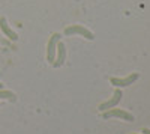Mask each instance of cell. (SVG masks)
<instances>
[{
  "label": "cell",
  "instance_id": "6da1fadb",
  "mask_svg": "<svg viewBox=\"0 0 150 134\" xmlns=\"http://www.w3.org/2000/svg\"><path fill=\"white\" fill-rule=\"evenodd\" d=\"M65 35H66V36L81 35V36H84V38H86V39H89V41L95 39V35H93L89 29H86L84 26H81V24H72V26L66 27V29H65Z\"/></svg>",
  "mask_w": 150,
  "mask_h": 134
},
{
  "label": "cell",
  "instance_id": "7a4b0ae2",
  "mask_svg": "<svg viewBox=\"0 0 150 134\" xmlns=\"http://www.w3.org/2000/svg\"><path fill=\"white\" fill-rule=\"evenodd\" d=\"M60 41V33H53L48 39L47 44V60L50 63L54 62L56 59V50H57V42Z\"/></svg>",
  "mask_w": 150,
  "mask_h": 134
},
{
  "label": "cell",
  "instance_id": "3957f363",
  "mask_svg": "<svg viewBox=\"0 0 150 134\" xmlns=\"http://www.w3.org/2000/svg\"><path fill=\"white\" fill-rule=\"evenodd\" d=\"M102 118H104V119L120 118V119H123V120H129V122H132V120H134V116H132L131 113L122 110V108H114V107H112L111 110H110V108H108V110H105V112L102 113Z\"/></svg>",
  "mask_w": 150,
  "mask_h": 134
},
{
  "label": "cell",
  "instance_id": "277c9868",
  "mask_svg": "<svg viewBox=\"0 0 150 134\" xmlns=\"http://www.w3.org/2000/svg\"><path fill=\"white\" fill-rule=\"evenodd\" d=\"M138 72H132L131 76L128 77H123V78H117V77H111L110 78V83L112 84V86L116 88H125V86H129V84H132L134 81L138 80Z\"/></svg>",
  "mask_w": 150,
  "mask_h": 134
},
{
  "label": "cell",
  "instance_id": "5b68a950",
  "mask_svg": "<svg viewBox=\"0 0 150 134\" xmlns=\"http://www.w3.org/2000/svg\"><path fill=\"white\" fill-rule=\"evenodd\" d=\"M122 96H123V93H122V91H120V88H117L116 91H114V93H112V96L108 100V101H105V103H102V104H99V110L101 112H105V110H108V108H112V107H116L120 101H122Z\"/></svg>",
  "mask_w": 150,
  "mask_h": 134
},
{
  "label": "cell",
  "instance_id": "8992f818",
  "mask_svg": "<svg viewBox=\"0 0 150 134\" xmlns=\"http://www.w3.org/2000/svg\"><path fill=\"white\" fill-rule=\"evenodd\" d=\"M65 60H66V47L62 41H59L57 42V50H56V59H54V62L51 65L54 68H60L65 63Z\"/></svg>",
  "mask_w": 150,
  "mask_h": 134
},
{
  "label": "cell",
  "instance_id": "52a82bcc",
  "mask_svg": "<svg viewBox=\"0 0 150 134\" xmlns=\"http://www.w3.org/2000/svg\"><path fill=\"white\" fill-rule=\"evenodd\" d=\"M0 29H2V32L8 36V38L11 39V41H17L18 39V35L12 30L11 27H9V24H8V21H6V18L5 17H2L0 18Z\"/></svg>",
  "mask_w": 150,
  "mask_h": 134
},
{
  "label": "cell",
  "instance_id": "ba28073f",
  "mask_svg": "<svg viewBox=\"0 0 150 134\" xmlns=\"http://www.w3.org/2000/svg\"><path fill=\"white\" fill-rule=\"evenodd\" d=\"M0 100L15 101V100H17V96H15L14 92H11V91H3V89H0Z\"/></svg>",
  "mask_w": 150,
  "mask_h": 134
},
{
  "label": "cell",
  "instance_id": "9c48e42d",
  "mask_svg": "<svg viewBox=\"0 0 150 134\" xmlns=\"http://www.w3.org/2000/svg\"><path fill=\"white\" fill-rule=\"evenodd\" d=\"M143 133L144 134H150V128H143Z\"/></svg>",
  "mask_w": 150,
  "mask_h": 134
},
{
  "label": "cell",
  "instance_id": "30bf717a",
  "mask_svg": "<svg viewBox=\"0 0 150 134\" xmlns=\"http://www.w3.org/2000/svg\"><path fill=\"white\" fill-rule=\"evenodd\" d=\"M0 89H3V84L2 83H0Z\"/></svg>",
  "mask_w": 150,
  "mask_h": 134
}]
</instances>
